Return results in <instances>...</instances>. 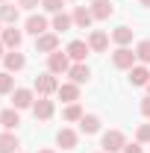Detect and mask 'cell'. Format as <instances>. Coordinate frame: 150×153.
<instances>
[{"mask_svg": "<svg viewBox=\"0 0 150 153\" xmlns=\"http://www.w3.org/2000/svg\"><path fill=\"white\" fill-rule=\"evenodd\" d=\"M127 147V135L121 133V130H106L103 138H100V150L103 153H121Z\"/></svg>", "mask_w": 150, "mask_h": 153, "instance_id": "6da1fadb", "label": "cell"}, {"mask_svg": "<svg viewBox=\"0 0 150 153\" xmlns=\"http://www.w3.org/2000/svg\"><path fill=\"white\" fill-rule=\"evenodd\" d=\"M33 91H36L38 97H50V94H56L59 91V82H56V74H38L36 76V82H33Z\"/></svg>", "mask_w": 150, "mask_h": 153, "instance_id": "7a4b0ae2", "label": "cell"}, {"mask_svg": "<svg viewBox=\"0 0 150 153\" xmlns=\"http://www.w3.org/2000/svg\"><path fill=\"white\" fill-rule=\"evenodd\" d=\"M135 62H138V56H135V50H130V47H118L112 53V65L118 71H130V68H135Z\"/></svg>", "mask_w": 150, "mask_h": 153, "instance_id": "3957f363", "label": "cell"}, {"mask_svg": "<svg viewBox=\"0 0 150 153\" xmlns=\"http://www.w3.org/2000/svg\"><path fill=\"white\" fill-rule=\"evenodd\" d=\"M47 71H50V74H68V71H71V56L62 53V50L50 53V56H47Z\"/></svg>", "mask_w": 150, "mask_h": 153, "instance_id": "277c9868", "label": "cell"}, {"mask_svg": "<svg viewBox=\"0 0 150 153\" xmlns=\"http://www.w3.org/2000/svg\"><path fill=\"white\" fill-rule=\"evenodd\" d=\"M33 103H36V91L33 88H15L12 91V106L15 109H33Z\"/></svg>", "mask_w": 150, "mask_h": 153, "instance_id": "5b68a950", "label": "cell"}, {"mask_svg": "<svg viewBox=\"0 0 150 153\" xmlns=\"http://www.w3.org/2000/svg\"><path fill=\"white\" fill-rule=\"evenodd\" d=\"M56 112V103L50 100V97H38L36 103H33V115H36L38 121H50Z\"/></svg>", "mask_w": 150, "mask_h": 153, "instance_id": "8992f818", "label": "cell"}, {"mask_svg": "<svg viewBox=\"0 0 150 153\" xmlns=\"http://www.w3.org/2000/svg\"><path fill=\"white\" fill-rule=\"evenodd\" d=\"M0 41H3V47H9V50H18L21 41H24V30H18V27L12 24V27H6V30L0 33Z\"/></svg>", "mask_w": 150, "mask_h": 153, "instance_id": "52a82bcc", "label": "cell"}, {"mask_svg": "<svg viewBox=\"0 0 150 153\" xmlns=\"http://www.w3.org/2000/svg\"><path fill=\"white\" fill-rule=\"evenodd\" d=\"M47 27H50V21L44 18V15H36V12H33V15H30V18H27V24H24V30H27V33H30V36H44V33H47Z\"/></svg>", "mask_w": 150, "mask_h": 153, "instance_id": "ba28073f", "label": "cell"}, {"mask_svg": "<svg viewBox=\"0 0 150 153\" xmlns=\"http://www.w3.org/2000/svg\"><path fill=\"white\" fill-rule=\"evenodd\" d=\"M36 50L38 53H56L59 50V33H44V36H38L36 38Z\"/></svg>", "mask_w": 150, "mask_h": 153, "instance_id": "9c48e42d", "label": "cell"}, {"mask_svg": "<svg viewBox=\"0 0 150 153\" xmlns=\"http://www.w3.org/2000/svg\"><path fill=\"white\" fill-rule=\"evenodd\" d=\"M91 15H94V21H106V18H112L115 15V6H112V0H94L91 6Z\"/></svg>", "mask_w": 150, "mask_h": 153, "instance_id": "30bf717a", "label": "cell"}, {"mask_svg": "<svg viewBox=\"0 0 150 153\" xmlns=\"http://www.w3.org/2000/svg\"><path fill=\"white\" fill-rule=\"evenodd\" d=\"M65 53L74 59V62H85V56L91 53V47H88V41H79V38H74V41L68 44V50H65Z\"/></svg>", "mask_w": 150, "mask_h": 153, "instance_id": "8fae6325", "label": "cell"}, {"mask_svg": "<svg viewBox=\"0 0 150 153\" xmlns=\"http://www.w3.org/2000/svg\"><path fill=\"white\" fill-rule=\"evenodd\" d=\"M76 141H79V135H76L71 127H62V130L56 133V144L62 147V150H74V147H76Z\"/></svg>", "mask_w": 150, "mask_h": 153, "instance_id": "7c38bea8", "label": "cell"}, {"mask_svg": "<svg viewBox=\"0 0 150 153\" xmlns=\"http://www.w3.org/2000/svg\"><path fill=\"white\" fill-rule=\"evenodd\" d=\"M71 18H74V27L88 30V27H91V21H94V15H91V9H88V6H76L74 12H71Z\"/></svg>", "mask_w": 150, "mask_h": 153, "instance_id": "4fadbf2b", "label": "cell"}, {"mask_svg": "<svg viewBox=\"0 0 150 153\" xmlns=\"http://www.w3.org/2000/svg\"><path fill=\"white\" fill-rule=\"evenodd\" d=\"M68 76H71V82L82 85V82H88V76H91V68H88L85 62H74V65H71V71H68Z\"/></svg>", "mask_w": 150, "mask_h": 153, "instance_id": "5bb4252c", "label": "cell"}, {"mask_svg": "<svg viewBox=\"0 0 150 153\" xmlns=\"http://www.w3.org/2000/svg\"><path fill=\"white\" fill-rule=\"evenodd\" d=\"M21 141L18 135H15V130H6V133H0V153H18Z\"/></svg>", "mask_w": 150, "mask_h": 153, "instance_id": "9a60e30c", "label": "cell"}, {"mask_svg": "<svg viewBox=\"0 0 150 153\" xmlns=\"http://www.w3.org/2000/svg\"><path fill=\"white\" fill-rule=\"evenodd\" d=\"M3 65H6L9 74H15V71H21V68L27 65V59H24V53H18V50H9V53L3 56Z\"/></svg>", "mask_w": 150, "mask_h": 153, "instance_id": "2e32d148", "label": "cell"}, {"mask_svg": "<svg viewBox=\"0 0 150 153\" xmlns=\"http://www.w3.org/2000/svg\"><path fill=\"white\" fill-rule=\"evenodd\" d=\"M88 47H91L94 53H103V50L109 47V36H106L103 30H91V36H88Z\"/></svg>", "mask_w": 150, "mask_h": 153, "instance_id": "e0dca14e", "label": "cell"}, {"mask_svg": "<svg viewBox=\"0 0 150 153\" xmlns=\"http://www.w3.org/2000/svg\"><path fill=\"white\" fill-rule=\"evenodd\" d=\"M150 82V71H147V65H135V68H130V85H147Z\"/></svg>", "mask_w": 150, "mask_h": 153, "instance_id": "ac0fdd59", "label": "cell"}, {"mask_svg": "<svg viewBox=\"0 0 150 153\" xmlns=\"http://www.w3.org/2000/svg\"><path fill=\"white\" fill-rule=\"evenodd\" d=\"M18 124H21V115H18L15 106H9V109L0 112V127H3V130H15Z\"/></svg>", "mask_w": 150, "mask_h": 153, "instance_id": "d6986e66", "label": "cell"}, {"mask_svg": "<svg viewBox=\"0 0 150 153\" xmlns=\"http://www.w3.org/2000/svg\"><path fill=\"white\" fill-rule=\"evenodd\" d=\"M56 94L62 97L65 103H76V100H79V85H76V82H62Z\"/></svg>", "mask_w": 150, "mask_h": 153, "instance_id": "ffe728a7", "label": "cell"}, {"mask_svg": "<svg viewBox=\"0 0 150 153\" xmlns=\"http://www.w3.org/2000/svg\"><path fill=\"white\" fill-rule=\"evenodd\" d=\"M79 133H82V135L100 133V118H97V115H82V121H79Z\"/></svg>", "mask_w": 150, "mask_h": 153, "instance_id": "44dd1931", "label": "cell"}, {"mask_svg": "<svg viewBox=\"0 0 150 153\" xmlns=\"http://www.w3.org/2000/svg\"><path fill=\"white\" fill-rule=\"evenodd\" d=\"M112 41L118 44V47H127V44L132 41V27H127V24H124V27H115L112 30Z\"/></svg>", "mask_w": 150, "mask_h": 153, "instance_id": "7402d4cb", "label": "cell"}, {"mask_svg": "<svg viewBox=\"0 0 150 153\" xmlns=\"http://www.w3.org/2000/svg\"><path fill=\"white\" fill-rule=\"evenodd\" d=\"M50 27H53V33H65V30H71V27H74V18H71V15H65V12H56L53 21H50Z\"/></svg>", "mask_w": 150, "mask_h": 153, "instance_id": "603a6c76", "label": "cell"}, {"mask_svg": "<svg viewBox=\"0 0 150 153\" xmlns=\"http://www.w3.org/2000/svg\"><path fill=\"white\" fill-rule=\"evenodd\" d=\"M82 106H79V103H68V106H65V109H62V118H65V121H68V124H79V121H82Z\"/></svg>", "mask_w": 150, "mask_h": 153, "instance_id": "cb8c5ba5", "label": "cell"}, {"mask_svg": "<svg viewBox=\"0 0 150 153\" xmlns=\"http://www.w3.org/2000/svg\"><path fill=\"white\" fill-rule=\"evenodd\" d=\"M0 21L3 24H18V6H12V3H0Z\"/></svg>", "mask_w": 150, "mask_h": 153, "instance_id": "d4e9b609", "label": "cell"}, {"mask_svg": "<svg viewBox=\"0 0 150 153\" xmlns=\"http://www.w3.org/2000/svg\"><path fill=\"white\" fill-rule=\"evenodd\" d=\"M135 56H138L141 65H150V38H144V41L135 44Z\"/></svg>", "mask_w": 150, "mask_h": 153, "instance_id": "484cf974", "label": "cell"}, {"mask_svg": "<svg viewBox=\"0 0 150 153\" xmlns=\"http://www.w3.org/2000/svg\"><path fill=\"white\" fill-rule=\"evenodd\" d=\"M15 91V76L9 71H0V94H12Z\"/></svg>", "mask_w": 150, "mask_h": 153, "instance_id": "4316f807", "label": "cell"}, {"mask_svg": "<svg viewBox=\"0 0 150 153\" xmlns=\"http://www.w3.org/2000/svg\"><path fill=\"white\" fill-rule=\"evenodd\" d=\"M41 6H44V12H50V15H56V12H62V6H65V0H41Z\"/></svg>", "mask_w": 150, "mask_h": 153, "instance_id": "83f0119b", "label": "cell"}, {"mask_svg": "<svg viewBox=\"0 0 150 153\" xmlns=\"http://www.w3.org/2000/svg\"><path fill=\"white\" fill-rule=\"evenodd\" d=\"M135 141H138V144H150V124H141V127H138Z\"/></svg>", "mask_w": 150, "mask_h": 153, "instance_id": "f1b7e54d", "label": "cell"}, {"mask_svg": "<svg viewBox=\"0 0 150 153\" xmlns=\"http://www.w3.org/2000/svg\"><path fill=\"white\" fill-rule=\"evenodd\" d=\"M121 153H144V144H138V141H132V144H130V141H127V147H124Z\"/></svg>", "mask_w": 150, "mask_h": 153, "instance_id": "f546056e", "label": "cell"}, {"mask_svg": "<svg viewBox=\"0 0 150 153\" xmlns=\"http://www.w3.org/2000/svg\"><path fill=\"white\" fill-rule=\"evenodd\" d=\"M18 6H21V9H30V12H33L36 6H41V0H18Z\"/></svg>", "mask_w": 150, "mask_h": 153, "instance_id": "4dcf8cb0", "label": "cell"}, {"mask_svg": "<svg viewBox=\"0 0 150 153\" xmlns=\"http://www.w3.org/2000/svg\"><path fill=\"white\" fill-rule=\"evenodd\" d=\"M141 115H144V118H150V94L141 100Z\"/></svg>", "mask_w": 150, "mask_h": 153, "instance_id": "1f68e13d", "label": "cell"}, {"mask_svg": "<svg viewBox=\"0 0 150 153\" xmlns=\"http://www.w3.org/2000/svg\"><path fill=\"white\" fill-rule=\"evenodd\" d=\"M3 50H6V47H3V41H0V59H3V56H6V53H3Z\"/></svg>", "mask_w": 150, "mask_h": 153, "instance_id": "d6a6232c", "label": "cell"}, {"mask_svg": "<svg viewBox=\"0 0 150 153\" xmlns=\"http://www.w3.org/2000/svg\"><path fill=\"white\" fill-rule=\"evenodd\" d=\"M38 153H56V150H50V147H44V150H38Z\"/></svg>", "mask_w": 150, "mask_h": 153, "instance_id": "836d02e7", "label": "cell"}, {"mask_svg": "<svg viewBox=\"0 0 150 153\" xmlns=\"http://www.w3.org/2000/svg\"><path fill=\"white\" fill-rule=\"evenodd\" d=\"M141 6H147V9H150V0H141Z\"/></svg>", "mask_w": 150, "mask_h": 153, "instance_id": "e575fe53", "label": "cell"}, {"mask_svg": "<svg viewBox=\"0 0 150 153\" xmlns=\"http://www.w3.org/2000/svg\"><path fill=\"white\" fill-rule=\"evenodd\" d=\"M144 88H147V94H150V82H147V85H144Z\"/></svg>", "mask_w": 150, "mask_h": 153, "instance_id": "d590c367", "label": "cell"}, {"mask_svg": "<svg viewBox=\"0 0 150 153\" xmlns=\"http://www.w3.org/2000/svg\"><path fill=\"white\" fill-rule=\"evenodd\" d=\"M0 33H3V21H0Z\"/></svg>", "mask_w": 150, "mask_h": 153, "instance_id": "8d00e7d4", "label": "cell"}, {"mask_svg": "<svg viewBox=\"0 0 150 153\" xmlns=\"http://www.w3.org/2000/svg\"><path fill=\"white\" fill-rule=\"evenodd\" d=\"M65 3H74V0H65Z\"/></svg>", "mask_w": 150, "mask_h": 153, "instance_id": "74e56055", "label": "cell"}, {"mask_svg": "<svg viewBox=\"0 0 150 153\" xmlns=\"http://www.w3.org/2000/svg\"><path fill=\"white\" fill-rule=\"evenodd\" d=\"M0 3H9V0H0Z\"/></svg>", "mask_w": 150, "mask_h": 153, "instance_id": "f35d334b", "label": "cell"}, {"mask_svg": "<svg viewBox=\"0 0 150 153\" xmlns=\"http://www.w3.org/2000/svg\"><path fill=\"white\" fill-rule=\"evenodd\" d=\"M100 153H103V150H100Z\"/></svg>", "mask_w": 150, "mask_h": 153, "instance_id": "ab89813d", "label": "cell"}, {"mask_svg": "<svg viewBox=\"0 0 150 153\" xmlns=\"http://www.w3.org/2000/svg\"><path fill=\"white\" fill-rule=\"evenodd\" d=\"M18 153H21V150H18Z\"/></svg>", "mask_w": 150, "mask_h": 153, "instance_id": "60d3db41", "label": "cell"}]
</instances>
